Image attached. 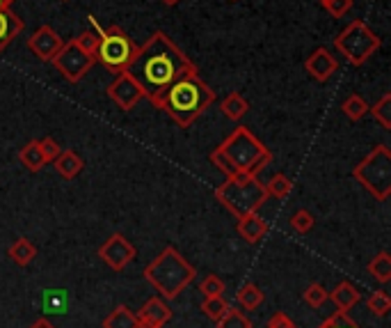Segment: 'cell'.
Masks as SVG:
<instances>
[{
    "label": "cell",
    "instance_id": "cell-29",
    "mask_svg": "<svg viewBox=\"0 0 391 328\" xmlns=\"http://www.w3.org/2000/svg\"><path fill=\"white\" fill-rule=\"evenodd\" d=\"M368 113L383 124V129H391V94H385L378 103H373V108H368Z\"/></svg>",
    "mask_w": 391,
    "mask_h": 328
},
{
    "label": "cell",
    "instance_id": "cell-6",
    "mask_svg": "<svg viewBox=\"0 0 391 328\" xmlns=\"http://www.w3.org/2000/svg\"><path fill=\"white\" fill-rule=\"evenodd\" d=\"M90 23L94 26V33H99V51H96V60H101V64L107 72L124 74L129 69V64L133 60V55L138 53V44H135L129 33H124L119 26H107L101 28L96 23V18L90 16Z\"/></svg>",
    "mask_w": 391,
    "mask_h": 328
},
{
    "label": "cell",
    "instance_id": "cell-32",
    "mask_svg": "<svg viewBox=\"0 0 391 328\" xmlns=\"http://www.w3.org/2000/svg\"><path fill=\"white\" fill-rule=\"evenodd\" d=\"M302 298H305V303L311 305V307H320V305H325V301L329 298V292L325 287H322L320 283H311L307 289H305V294H302Z\"/></svg>",
    "mask_w": 391,
    "mask_h": 328
},
{
    "label": "cell",
    "instance_id": "cell-18",
    "mask_svg": "<svg viewBox=\"0 0 391 328\" xmlns=\"http://www.w3.org/2000/svg\"><path fill=\"white\" fill-rule=\"evenodd\" d=\"M42 312L44 315H66L69 312V292H66V289H44Z\"/></svg>",
    "mask_w": 391,
    "mask_h": 328
},
{
    "label": "cell",
    "instance_id": "cell-34",
    "mask_svg": "<svg viewBox=\"0 0 391 328\" xmlns=\"http://www.w3.org/2000/svg\"><path fill=\"white\" fill-rule=\"evenodd\" d=\"M199 292L204 294V298H209V296H222V294H224V283H222V278L215 276V273H209V276L199 283Z\"/></svg>",
    "mask_w": 391,
    "mask_h": 328
},
{
    "label": "cell",
    "instance_id": "cell-33",
    "mask_svg": "<svg viewBox=\"0 0 391 328\" xmlns=\"http://www.w3.org/2000/svg\"><path fill=\"white\" fill-rule=\"evenodd\" d=\"M314 225H316V218L307 209L296 211V214H293V218H291V227L296 230V232H300V234L311 232V230H314Z\"/></svg>",
    "mask_w": 391,
    "mask_h": 328
},
{
    "label": "cell",
    "instance_id": "cell-12",
    "mask_svg": "<svg viewBox=\"0 0 391 328\" xmlns=\"http://www.w3.org/2000/svg\"><path fill=\"white\" fill-rule=\"evenodd\" d=\"M62 44L64 40L55 33L53 26H39L37 30L28 37V48H30L39 62H51L57 55V51L62 48Z\"/></svg>",
    "mask_w": 391,
    "mask_h": 328
},
{
    "label": "cell",
    "instance_id": "cell-11",
    "mask_svg": "<svg viewBox=\"0 0 391 328\" xmlns=\"http://www.w3.org/2000/svg\"><path fill=\"white\" fill-rule=\"evenodd\" d=\"M135 255H138V250H135V246L124 234L107 237V241L99 248V257L112 271H124L135 259Z\"/></svg>",
    "mask_w": 391,
    "mask_h": 328
},
{
    "label": "cell",
    "instance_id": "cell-41",
    "mask_svg": "<svg viewBox=\"0 0 391 328\" xmlns=\"http://www.w3.org/2000/svg\"><path fill=\"white\" fill-rule=\"evenodd\" d=\"M16 3V0H0V9H9Z\"/></svg>",
    "mask_w": 391,
    "mask_h": 328
},
{
    "label": "cell",
    "instance_id": "cell-5",
    "mask_svg": "<svg viewBox=\"0 0 391 328\" xmlns=\"http://www.w3.org/2000/svg\"><path fill=\"white\" fill-rule=\"evenodd\" d=\"M215 200L233 214L236 218H243L247 214L259 211L268 200L266 184L259 181L257 175H229L222 184L215 188Z\"/></svg>",
    "mask_w": 391,
    "mask_h": 328
},
{
    "label": "cell",
    "instance_id": "cell-13",
    "mask_svg": "<svg viewBox=\"0 0 391 328\" xmlns=\"http://www.w3.org/2000/svg\"><path fill=\"white\" fill-rule=\"evenodd\" d=\"M305 69L314 81L318 83H327L332 76L339 72V60L337 55L325 46H318L314 53H311L305 60Z\"/></svg>",
    "mask_w": 391,
    "mask_h": 328
},
{
    "label": "cell",
    "instance_id": "cell-15",
    "mask_svg": "<svg viewBox=\"0 0 391 328\" xmlns=\"http://www.w3.org/2000/svg\"><path fill=\"white\" fill-rule=\"evenodd\" d=\"M23 28H25L23 18H18V14L12 12V7L0 9V53L23 33Z\"/></svg>",
    "mask_w": 391,
    "mask_h": 328
},
{
    "label": "cell",
    "instance_id": "cell-3",
    "mask_svg": "<svg viewBox=\"0 0 391 328\" xmlns=\"http://www.w3.org/2000/svg\"><path fill=\"white\" fill-rule=\"evenodd\" d=\"M215 99L218 94L202 81L199 72H194L185 74L183 79L170 85V90L163 96L161 111L168 113L181 129H190L204 115V111H209L215 103Z\"/></svg>",
    "mask_w": 391,
    "mask_h": 328
},
{
    "label": "cell",
    "instance_id": "cell-27",
    "mask_svg": "<svg viewBox=\"0 0 391 328\" xmlns=\"http://www.w3.org/2000/svg\"><path fill=\"white\" fill-rule=\"evenodd\" d=\"M266 191H268V198H277V200H284L288 198L293 193V181L281 175V172H277V175H272L270 181L266 184Z\"/></svg>",
    "mask_w": 391,
    "mask_h": 328
},
{
    "label": "cell",
    "instance_id": "cell-44",
    "mask_svg": "<svg viewBox=\"0 0 391 328\" xmlns=\"http://www.w3.org/2000/svg\"><path fill=\"white\" fill-rule=\"evenodd\" d=\"M229 3H238V0H229Z\"/></svg>",
    "mask_w": 391,
    "mask_h": 328
},
{
    "label": "cell",
    "instance_id": "cell-4",
    "mask_svg": "<svg viewBox=\"0 0 391 328\" xmlns=\"http://www.w3.org/2000/svg\"><path fill=\"white\" fill-rule=\"evenodd\" d=\"M194 276H197V268H194L174 246L165 248L163 253L158 257H153V262H149L144 268L146 283L165 298H177L183 289L194 281Z\"/></svg>",
    "mask_w": 391,
    "mask_h": 328
},
{
    "label": "cell",
    "instance_id": "cell-22",
    "mask_svg": "<svg viewBox=\"0 0 391 328\" xmlns=\"http://www.w3.org/2000/svg\"><path fill=\"white\" fill-rule=\"evenodd\" d=\"M7 255L14 259V264L18 266H28L33 262V259L37 257V246L33 244L30 239H25V237H18L12 246H9L7 250Z\"/></svg>",
    "mask_w": 391,
    "mask_h": 328
},
{
    "label": "cell",
    "instance_id": "cell-42",
    "mask_svg": "<svg viewBox=\"0 0 391 328\" xmlns=\"http://www.w3.org/2000/svg\"><path fill=\"white\" fill-rule=\"evenodd\" d=\"M161 3H163V5H168V7H174V5H179L181 0H161Z\"/></svg>",
    "mask_w": 391,
    "mask_h": 328
},
{
    "label": "cell",
    "instance_id": "cell-39",
    "mask_svg": "<svg viewBox=\"0 0 391 328\" xmlns=\"http://www.w3.org/2000/svg\"><path fill=\"white\" fill-rule=\"evenodd\" d=\"M268 328H298V326H296V322H293L286 312L279 310V312H275L268 319Z\"/></svg>",
    "mask_w": 391,
    "mask_h": 328
},
{
    "label": "cell",
    "instance_id": "cell-20",
    "mask_svg": "<svg viewBox=\"0 0 391 328\" xmlns=\"http://www.w3.org/2000/svg\"><path fill=\"white\" fill-rule=\"evenodd\" d=\"M359 298L361 296L357 292V287L353 283H348V281L339 283L334 287V292H329V301L337 305V310H344V312H348L350 307H355L359 303Z\"/></svg>",
    "mask_w": 391,
    "mask_h": 328
},
{
    "label": "cell",
    "instance_id": "cell-37",
    "mask_svg": "<svg viewBox=\"0 0 391 328\" xmlns=\"http://www.w3.org/2000/svg\"><path fill=\"white\" fill-rule=\"evenodd\" d=\"M318 328H359L353 319L348 317V312H344V310H339V312H334L332 317H327L325 322H322Z\"/></svg>",
    "mask_w": 391,
    "mask_h": 328
},
{
    "label": "cell",
    "instance_id": "cell-9",
    "mask_svg": "<svg viewBox=\"0 0 391 328\" xmlns=\"http://www.w3.org/2000/svg\"><path fill=\"white\" fill-rule=\"evenodd\" d=\"M51 64L55 67V72L60 74L66 83L76 85L90 74V69L96 64V57L85 53L83 48L76 44V40H69V42L62 44V48L57 51V55L51 60Z\"/></svg>",
    "mask_w": 391,
    "mask_h": 328
},
{
    "label": "cell",
    "instance_id": "cell-16",
    "mask_svg": "<svg viewBox=\"0 0 391 328\" xmlns=\"http://www.w3.org/2000/svg\"><path fill=\"white\" fill-rule=\"evenodd\" d=\"M236 230H238V234L247 241V244H259V241L268 234V223L257 214V211H254V214L238 218Z\"/></svg>",
    "mask_w": 391,
    "mask_h": 328
},
{
    "label": "cell",
    "instance_id": "cell-36",
    "mask_svg": "<svg viewBox=\"0 0 391 328\" xmlns=\"http://www.w3.org/2000/svg\"><path fill=\"white\" fill-rule=\"evenodd\" d=\"M76 44L83 48L85 53H90L96 57V51H99V33H94V30H85L81 33L78 37H74Z\"/></svg>",
    "mask_w": 391,
    "mask_h": 328
},
{
    "label": "cell",
    "instance_id": "cell-26",
    "mask_svg": "<svg viewBox=\"0 0 391 328\" xmlns=\"http://www.w3.org/2000/svg\"><path fill=\"white\" fill-rule=\"evenodd\" d=\"M263 298L266 296H263V292L254 283H245L236 292V301L240 307H245V310H257V307L263 303Z\"/></svg>",
    "mask_w": 391,
    "mask_h": 328
},
{
    "label": "cell",
    "instance_id": "cell-10",
    "mask_svg": "<svg viewBox=\"0 0 391 328\" xmlns=\"http://www.w3.org/2000/svg\"><path fill=\"white\" fill-rule=\"evenodd\" d=\"M107 96H110V101L117 106L119 111H124V113H129V111H133L135 106H138L142 99H144V92H142V88L138 83H135V79L133 76H129V74H117L115 76V81L107 85Z\"/></svg>",
    "mask_w": 391,
    "mask_h": 328
},
{
    "label": "cell",
    "instance_id": "cell-1",
    "mask_svg": "<svg viewBox=\"0 0 391 328\" xmlns=\"http://www.w3.org/2000/svg\"><path fill=\"white\" fill-rule=\"evenodd\" d=\"M194 72H197L194 62L163 30H153L149 40L138 46V53L133 55L129 69H126V74L133 76L135 83L142 88L144 99H149L153 108L158 111L170 85L183 79L185 74Z\"/></svg>",
    "mask_w": 391,
    "mask_h": 328
},
{
    "label": "cell",
    "instance_id": "cell-8",
    "mask_svg": "<svg viewBox=\"0 0 391 328\" xmlns=\"http://www.w3.org/2000/svg\"><path fill=\"white\" fill-rule=\"evenodd\" d=\"M353 177L375 200L385 202L391 196V152L387 145H378L368 157L353 168Z\"/></svg>",
    "mask_w": 391,
    "mask_h": 328
},
{
    "label": "cell",
    "instance_id": "cell-7",
    "mask_svg": "<svg viewBox=\"0 0 391 328\" xmlns=\"http://www.w3.org/2000/svg\"><path fill=\"white\" fill-rule=\"evenodd\" d=\"M380 46H383V40H380L378 33L370 30L366 21H361V18L350 21L344 30L334 37L337 53L353 67L366 64L370 57L380 51Z\"/></svg>",
    "mask_w": 391,
    "mask_h": 328
},
{
    "label": "cell",
    "instance_id": "cell-25",
    "mask_svg": "<svg viewBox=\"0 0 391 328\" xmlns=\"http://www.w3.org/2000/svg\"><path fill=\"white\" fill-rule=\"evenodd\" d=\"M366 268L378 283L387 285L391 281V255L387 253V250H383V253H378L373 259H370Z\"/></svg>",
    "mask_w": 391,
    "mask_h": 328
},
{
    "label": "cell",
    "instance_id": "cell-21",
    "mask_svg": "<svg viewBox=\"0 0 391 328\" xmlns=\"http://www.w3.org/2000/svg\"><path fill=\"white\" fill-rule=\"evenodd\" d=\"M18 161H21V166L28 172H39L48 163L42 147H39V140H30L25 147H21V152H18Z\"/></svg>",
    "mask_w": 391,
    "mask_h": 328
},
{
    "label": "cell",
    "instance_id": "cell-31",
    "mask_svg": "<svg viewBox=\"0 0 391 328\" xmlns=\"http://www.w3.org/2000/svg\"><path fill=\"white\" fill-rule=\"evenodd\" d=\"M215 324H218V328H252V322L236 307H229L222 319Z\"/></svg>",
    "mask_w": 391,
    "mask_h": 328
},
{
    "label": "cell",
    "instance_id": "cell-19",
    "mask_svg": "<svg viewBox=\"0 0 391 328\" xmlns=\"http://www.w3.org/2000/svg\"><path fill=\"white\" fill-rule=\"evenodd\" d=\"M220 111H222V115L227 120L238 122V120H243L250 113V101L240 92H231V94H227L220 101Z\"/></svg>",
    "mask_w": 391,
    "mask_h": 328
},
{
    "label": "cell",
    "instance_id": "cell-23",
    "mask_svg": "<svg viewBox=\"0 0 391 328\" xmlns=\"http://www.w3.org/2000/svg\"><path fill=\"white\" fill-rule=\"evenodd\" d=\"M135 326H138V315L129 305H117L103 319V328H135Z\"/></svg>",
    "mask_w": 391,
    "mask_h": 328
},
{
    "label": "cell",
    "instance_id": "cell-38",
    "mask_svg": "<svg viewBox=\"0 0 391 328\" xmlns=\"http://www.w3.org/2000/svg\"><path fill=\"white\" fill-rule=\"evenodd\" d=\"M39 147H42V152H44V157H46V161H48V163H53V161L57 159V154L62 152V147H60V145H57V140H55V138H51V136L39 140Z\"/></svg>",
    "mask_w": 391,
    "mask_h": 328
},
{
    "label": "cell",
    "instance_id": "cell-30",
    "mask_svg": "<svg viewBox=\"0 0 391 328\" xmlns=\"http://www.w3.org/2000/svg\"><path fill=\"white\" fill-rule=\"evenodd\" d=\"M366 305H368V310L373 312V315L385 317L391 310V298H389V294L385 292V289H378V292H373V294L368 296Z\"/></svg>",
    "mask_w": 391,
    "mask_h": 328
},
{
    "label": "cell",
    "instance_id": "cell-45",
    "mask_svg": "<svg viewBox=\"0 0 391 328\" xmlns=\"http://www.w3.org/2000/svg\"><path fill=\"white\" fill-rule=\"evenodd\" d=\"M62 3H69V0H62Z\"/></svg>",
    "mask_w": 391,
    "mask_h": 328
},
{
    "label": "cell",
    "instance_id": "cell-43",
    "mask_svg": "<svg viewBox=\"0 0 391 328\" xmlns=\"http://www.w3.org/2000/svg\"><path fill=\"white\" fill-rule=\"evenodd\" d=\"M135 328H144V326H142V324H138V326H135Z\"/></svg>",
    "mask_w": 391,
    "mask_h": 328
},
{
    "label": "cell",
    "instance_id": "cell-24",
    "mask_svg": "<svg viewBox=\"0 0 391 328\" xmlns=\"http://www.w3.org/2000/svg\"><path fill=\"white\" fill-rule=\"evenodd\" d=\"M368 101L364 99L361 94H348L344 101H341V113L346 115V118L350 120V122H359L361 118H366L368 115Z\"/></svg>",
    "mask_w": 391,
    "mask_h": 328
},
{
    "label": "cell",
    "instance_id": "cell-28",
    "mask_svg": "<svg viewBox=\"0 0 391 328\" xmlns=\"http://www.w3.org/2000/svg\"><path fill=\"white\" fill-rule=\"evenodd\" d=\"M229 303L224 301L222 296H209V298H204V303H202V312L209 317L211 322H220L224 312L229 310Z\"/></svg>",
    "mask_w": 391,
    "mask_h": 328
},
{
    "label": "cell",
    "instance_id": "cell-2",
    "mask_svg": "<svg viewBox=\"0 0 391 328\" xmlns=\"http://www.w3.org/2000/svg\"><path fill=\"white\" fill-rule=\"evenodd\" d=\"M272 152L247 127H236L220 147L211 152V163L222 175H259L270 166Z\"/></svg>",
    "mask_w": 391,
    "mask_h": 328
},
{
    "label": "cell",
    "instance_id": "cell-17",
    "mask_svg": "<svg viewBox=\"0 0 391 328\" xmlns=\"http://www.w3.org/2000/svg\"><path fill=\"white\" fill-rule=\"evenodd\" d=\"M53 166H55V172L62 179H76L83 172L85 161L78 157L74 149H62L60 154H57V159L53 161Z\"/></svg>",
    "mask_w": 391,
    "mask_h": 328
},
{
    "label": "cell",
    "instance_id": "cell-35",
    "mask_svg": "<svg viewBox=\"0 0 391 328\" xmlns=\"http://www.w3.org/2000/svg\"><path fill=\"white\" fill-rule=\"evenodd\" d=\"M318 3L329 16H334V18L346 16L350 9H353V0H318Z\"/></svg>",
    "mask_w": 391,
    "mask_h": 328
},
{
    "label": "cell",
    "instance_id": "cell-14",
    "mask_svg": "<svg viewBox=\"0 0 391 328\" xmlns=\"http://www.w3.org/2000/svg\"><path fill=\"white\" fill-rule=\"evenodd\" d=\"M135 315H138V324H142L144 328H163L172 319V310L158 296L149 298Z\"/></svg>",
    "mask_w": 391,
    "mask_h": 328
},
{
    "label": "cell",
    "instance_id": "cell-40",
    "mask_svg": "<svg viewBox=\"0 0 391 328\" xmlns=\"http://www.w3.org/2000/svg\"><path fill=\"white\" fill-rule=\"evenodd\" d=\"M30 328H55V326H53L51 322H46V319H39V322H35Z\"/></svg>",
    "mask_w": 391,
    "mask_h": 328
}]
</instances>
